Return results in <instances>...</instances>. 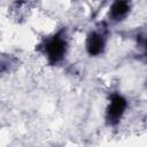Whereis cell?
Returning a JSON list of instances; mask_svg holds the SVG:
<instances>
[{
	"label": "cell",
	"instance_id": "cell-1",
	"mask_svg": "<svg viewBox=\"0 0 147 147\" xmlns=\"http://www.w3.org/2000/svg\"><path fill=\"white\" fill-rule=\"evenodd\" d=\"M67 52V41L61 34H55L45 44V53L51 64L60 62Z\"/></svg>",
	"mask_w": 147,
	"mask_h": 147
},
{
	"label": "cell",
	"instance_id": "cell-2",
	"mask_svg": "<svg viewBox=\"0 0 147 147\" xmlns=\"http://www.w3.org/2000/svg\"><path fill=\"white\" fill-rule=\"evenodd\" d=\"M127 108V101L119 94H114L110 99V103L107 108V121L109 124L115 125L123 117L125 110Z\"/></svg>",
	"mask_w": 147,
	"mask_h": 147
},
{
	"label": "cell",
	"instance_id": "cell-3",
	"mask_svg": "<svg viewBox=\"0 0 147 147\" xmlns=\"http://www.w3.org/2000/svg\"><path fill=\"white\" fill-rule=\"evenodd\" d=\"M106 47L105 36L100 32H92L86 39V51L91 56L100 55Z\"/></svg>",
	"mask_w": 147,
	"mask_h": 147
},
{
	"label": "cell",
	"instance_id": "cell-4",
	"mask_svg": "<svg viewBox=\"0 0 147 147\" xmlns=\"http://www.w3.org/2000/svg\"><path fill=\"white\" fill-rule=\"evenodd\" d=\"M130 8L131 6L127 1H116L110 8V17L114 21H122L130 13Z\"/></svg>",
	"mask_w": 147,
	"mask_h": 147
},
{
	"label": "cell",
	"instance_id": "cell-5",
	"mask_svg": "<svg viewBox=\"0 0 147 147\" xmlns=\"http://www.w3.org/2000/svg\"><path fill=\"white\" fill-rule=\"evenodd\" d=\"M13 65V57L9 55H2L0 56V71L5 72L10 69Z\"/></svg>",
	"mask_w": 147,
	"mask_h": 147
}]
</instances>
